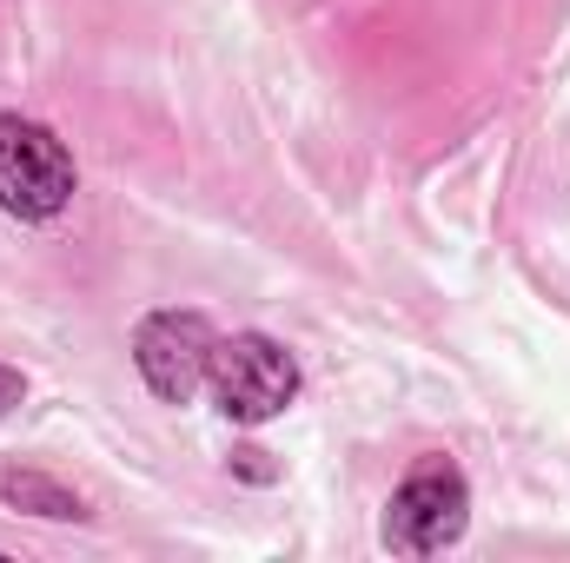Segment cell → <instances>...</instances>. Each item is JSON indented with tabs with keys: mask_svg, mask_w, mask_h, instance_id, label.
Here are the masks:
<instances>
[{
	"mask_svg": "<svg viewBox=\"0 0 570 563\" xmlns=\"http://www.w3.org/2000/svg\"><path fill=\"white\" fill-rule=\"evenodd\" d=\"M464 524H471V484H464L458 457L425 451L399 477V491L385 504V551H399V557H438V551H451L464 537Z\"/></svg>",
	"mask_w": 570,
	"mask_h": 563,
	"instance_id": "1",
	"label": "cell"
},
{
	"mask_svg": "<svg viewBox=\"0 0 570 563\" xmlns=\"http://www.w3.org/2000/svg\"><path fill=\"white\" fill-rule=\"evenodd\" d=\"M73 192H80V172L67 140L27 113H0V206L40 226V219H60Z\"/></svg>",
	"mask_w": 570,
	"mask_h": 563,
	"instance_id": "2",
	"label": "cell"
},
{
	"mask_svg": "<svg viewBox=\"0 0 570 563\" xmlns=\"http://www.w3.org/2000/svg\"><path fill=\"white\" fill-rule=\"evenodd\" d=\"M206 392L233 424H266L298 398V358L266 332H233V338L213 345Z\"/></svg>",
	"mask_w": 570,
	"mask_h": 563,
	"instance_id": "3",
	"label": "cell"
},
{
	"mask_svg": "<svg viewBox=\"0 0 570 563\" xmlns=\"http://www.w3.org/2000/svg\"><path fill=\"white\" fill-rule=\"evenodd\" d=\"M213 345H219V332H213L206 312L166 305V312H146L140 318V332H134V365H140L146 392H153L159 405H193V398L206 392Z\"/></svg>",
	"mask_w": 570,
	"mask_h": 563,
	"instance_id": "4",
	"label": "cell"
},
{
	"mask_svg": "<svg viewBox=\"0 0 570 563\" xmlns=\"http://www.w3.org/2000/svg\"><path fill=\"white\" fill-rule=\"evenodd\" d=\"M0 497H7L13 511H27V517H53V524H80V517H94L87 497H80L73 484L47 477V471H0Z\"/></svg>",
	"mask_w": 570,
	"mask_h": 563,
	"instance_id": "5",
	"label": "cell"
},
{
	"mask_svg": "<svg viewBox=\"0 0 570 563\" xmlns=\"http://www.w3.org/2000/svg\"><path fill=\"white\" fill-rule=\"evenodd\" d=\"M20 398H27V372H13V365H0V418H7V412H13Z\"/></svg>",
	"mask_w": 570,
	"mask_h": 563,
	"instance_id": "6",
	"label": "cell"
},
{
	"mask_svg": "<svg viewBox=\"0 0 570 563\" xmlns=\"http://www.w3.org/2000/svg\"><path fill=\"white\" fill-rule=\"evenodd\" d=\"M233 457H239V471H246V477H253V484H266V477H273V464H259V457H266V451H233Z\"/></svg>",
	"mask_w": 570,
	"mask_h": 563,
	"instance_id": "7",
	"label": "cell"
}]
</instances>
